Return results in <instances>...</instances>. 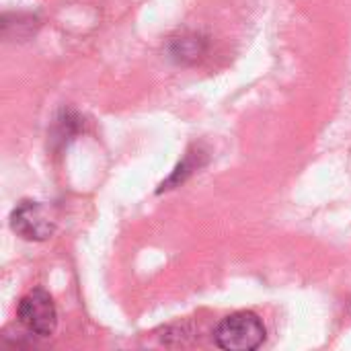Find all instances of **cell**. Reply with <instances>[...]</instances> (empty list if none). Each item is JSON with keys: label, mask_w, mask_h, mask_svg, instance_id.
Listing matches in <instances>:
<instances>
[{"label": "cell", "mask_w": 351, "mask_h": 351, "mask_svg": "<svg viewBox=\"0 0 351 351\" xmlns=\"http://www.w3.org/2000/svg\"><path fill=\"white\" fill-rule=\"evenodd\" d=\"M214 339L220 350L253 351L265 341V325L255 313H232L220 321Z\"/></svg>", "instance_id": "cell-1"}, {"label": "cell", "mask_w": 351, "mask_h": 351, "mask_svg": "<svg viewBox=\"0 0 351 351\" xmlns=\"http://www.w3.org/2000/svg\"><path fill=\"white\" fill-rule=\"evenodd\" d=\"M16 315H19L21 325L37 337H49L56 331V325H58L56 304L51 296L41 288L29 292L19 302Z\"/></svg>", "instance_id": "cell-2"}, {"label": "cell", "mask_w": 351, "mask_h": 351, "mask_svg": "<svg viewBox=\"0 0 351 351\" xmlns=\"http://www.w3.org/2000/svg\"><path fill=\"white\" fill-rule=\"evenodd\" d=\"M12 230L27 241H45L53 234L56 222L47 206L41 202H21L10 214Z\"/></svg>", "instance_id": "cell-3"}, {"label": "cell", "mask_w": 351, "mask_h": 351, "mask_svg": "<svg viewBox=\"0 0 351 351\" xmlns=\"http://www.w3.org/2000/svg\"><path fill=\"white\" fill-rule=\"evenodd\" d=\"M206 49L204 39L195 37V35H185V37H177L171 43V53L179 60V62H193L197 60Z\"/></svg>", "instance_id": "cell-4"}, {"label": "cell", "mask_w": 351, "mask_h": 351, "mask_svg": "<svg viewBox=\"0 0 351 351\" xmlns=\"http://www.w3.org/2000/svg\"><path fill=\"white\" fill-rule=\"evenodd\" d=\"M197 167H199V162L193 158V154H187V158H185V160L175 169V173H173V175L162 183V185H160V191H165V189H173L175 185L183 183V181H185V179H187V177L197 169Z\"/></svg>", "instance_id": "cell-5"}]
</instances>
